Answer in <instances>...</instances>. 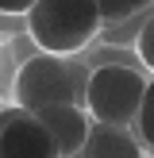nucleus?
Wrapping results in <instances>:
<instances>
[{
    "instance_id": "f03ea898",
    "label": "nucleus",
    "mask_w": 154,
    "mask_h": 158,
    "mask_svg": "<svg viewBox=\"0 0 154 158\" xmlns=\"http://www.w3.org/2000/svg\"><path fill=\"white\" fill-rule=\"evenodd\" d=\"M92 69H85L81 62L66 58V54H46L38 50L35 58H27L15 73V104H23L27 112H43V108L58 104H85Z\"/></svg>"
},
{
    "instance_id": "20e7f679",
    "label": "nucleus",
    "mask_w": 154,
    "mask_h": 158,
    "mask_svg": "<svg viewBox=\"0 0 154 158\" xmlns=\"http://www.w3.org/2000/svg\"><path fill=\"white\" fill-rule=\"evenodd\" d=\"M0 158H62V147L38 112L8 104L0 120Z\"/></svg>"
},
{
    "instance_id": "f257e3e1",
    "label": "nucleus",
    "mask_w": 154,
    "mask_h": 158,
    "mask_svg": "<svg viewBox=\"0 0 154 158\" xmlns=\"http://www.w3.org/2000/svg\"><path fill=\"white\" fill-rule=\"evenodd\" d=\"M27 35L46 54H81L104 31V12L96 0H38L27 15Z\"/></svg>"
},
{
    "instance_id": "423d86ee",
    "label": "nucleus",
    "mask_w": 154,
    "mask_h": 158,
    "mask_svg": "<svg viewBox=\"0 0 154 158\" xmlns=\"http://www.w3.org/2000/svg\"><path fill=\"white\" fill-rule=\"evenodd\" d=\"M81 158H146V147H143V139L135 135V127L96 123L89 147L81 151Z\"/></svg>"
},
{
    "instance_id": "39448f33",
    "label": "nucleus",
    "mask_w": 154,
    "mask_h": 158,
    "mask_svg": "<svg viewBox=\"0 0 154 158\" xmlns=\"http://www.w3.org/2000/svg\"><path fill=\"white\" fill-rule=\"evenodd\" d=\"M38 120L54 131V139H58V147H62V158H81V151L89 147V139H92V127H96V120H92V112L85 104L43 108Z\"/></svg>"
},
{
    "instance_id": "0eeeda50",
    "label": "nucleus",
    "mask_w": 154,
    "mask_h": 158,
    "mask_svg": "<svg viewBox=\"0 0 154 158\" xmlns=\"http://www.w3.org/2000/svg\"><path fill=\"white\" fill-rule=\"evenodd\" d=\"M96 4L104 12V23H123L135 15H146L154 8V0H96Z\"/></svg>"
},
{
    "instance_id": "9d476101",
    "label": "nucleus",
    "mask_w": 154,
    "mask_h": 158,
    "mask_svg": "<svg viewBox=\"0 0 154 158\" xmlns=\"http://www.w3.org/2000/svg\"><path fill=\"white\" fill-rule=\"evenodd\" d=\"M35 4H38V0H0L4 15H27V12H31Z\"/></svg>"
},
{
    "instance_id": "7ed1b4c3",
    "label": "nucleus",
    "mask_w": 154,
    "mask_h": 158,
    "mask_svg": "<svg viewBox=\"0 0 154 158\" xmlns=\"http://www.w3.org/2000/svg\"><path fill=\"white\" fill-rule=\"evenodd\" d=\"M146 81L143 69L123 66V62H108L96 66L89 77V93H85V108L92 112L96 123H112V127H135L139 112L146 100Z\"/></svg>"
},
{
    "instance_id": "1a4fd4ad",
    "label": "nucleus",
    "mask_w": 154,
    "mask_h": 158,
    "mask_svg": "<svg viewBox=\"0 0 154 158\" xmlns=\"http://www.w3.org/2000/svg\"><path fill=\"white\" fill-rule=\"evenodd\" d=\"M135 54H139V62L154 73V8L146 12L143 27H139V35H135Z\"/></svg>"
},
{
    "instance_id": "6e6552de",
    "label": "nucleus",
    "mask_w": 154,
    "mask_h": 158,
    "mask_svg": "<svg viewBox=\"0 0 154 158\" xmlns=\"http://www.w3.org/2000/svg\"><path fill=\"white\" fill-rule=\"evenodd\" d=\"M135 135L143 139L146 154H154V81H150V89H146L143 112H139V120H135Z\"/></svg>"
}]
</instances>
